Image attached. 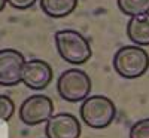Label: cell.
Masks as SVG:
<instances>
[{"label":"cell","mask_w":149,"mask_h":138,"mask_svg":"<svg viewBox=\"0 0 149 138\" xmlns=\"http://www.w3.org/2000/svg\"><path fill=\"white\" fill-rule=\"evenodd\" d=\"M8 3H9L12 8H15V9L24 10V9L31 8V6L36 3V0H8Z\"/></svg>","instance_id":"cell-14"},{"label":"cell","mask_w":149,"mask_h":138,"mask_svg":"<svg viewBox=\"0 0 149 138\" xmlns=\"http://www.w3.org/2000/svg\"><path fill=\"white\" fill-rule=\"evenodd\" d=\"M26 64L24 55L17 49L0 51V86H17L22 82V68Z\"/></svg>","instance_id":"cell-6"},{"label":"cell","mask_w":149,"mask_h":138,"mask_svg":"<svg viewBox=\"0 0 149 138\" xmlns=\"http://www.w3.org/2000/svg\"><path fill=\"white\" fill-rule=\"evenodd\" d=\"M79 0H40V9L51 18H64L76 9Z\"/></svg>","instance_id":"cell-10"},{"label":"cell","mask_w":149,"mask_h":138,"mask_svg":"<svg viewBox=\"0 0 149 138\" xmlns=\"http://www.w3.org/2000/svg\"><path fill=\"white\" fill-rule=\"evenodd\" d=\"M79 115L86 126L93 129H104L115 120L116 107L113 101L104 95H90L82 101Z\"/></svg>","instance_id":"cell-2"},{"label":"cell","mask_w":149,"mask_h":138,"mask_svg":"<svg viewBox=\"0 0 149 138\" xmlns=\"http://www.w3.org/2000/svg\"><path fill=\"white\" fill-rule=\"evenodd\" d=\"M130 138H149V117L137 120L130 128Z\"/></svg>","instance_id":"cell-13"},{"label":"cell","mask_w":149,"mask_h":138,"mask_svg":"<svg viewBox=\"0 0 149 138\" xmlns=\"http://www.w3.org/2000/svg\"><path fill=\"white\" fill-rule=\"evenodd\" d=\"M55 46L60 57L72 66L88 62L93 49L88 39L76 30H60L55 33Z\"/></svg>","instance_id":"cell-1"},{"label":"cell","mask_w":149,"mask_h":138,"mask_svg":"<svg viewBox=\"0 0 149 138\" xmlns=\"http://www.w3.org/2000/svg\"><path fill=\"white\" fill-rule=\"evenodd\" d=\"M128 39L137 46H149V14L131 17L127 24Z\"/></svg>","instance_id":"cell-9"},{"label":"cell","mask_w":149,"mask_h":138,"mask_svg":"<svg viewBox=\"0 0 149 138\" xmlns=\"http://www.w3.org/2000/svg\"><path fill=\"white\" fill-rule=\"evenodd\" d=\"M82 132L81 122L72 113H58L46 122V138H79Z\"/></svg>","instance_id":"cell-8"},{"label":"cell","mask_w":149,"mask_h":138,"mask_svg":"<svg viewBox=\"0 0 149 138\" xmlns=\"http://www.w3.org/2000/svg\"><path fill=\"white\" fill-rule=\"evenodd\" d=\"M52 67L43 59L26 61L22 68V83L31 91H43L52 82Z\"/></svg>","instance_id":"cell-7"},{"label":"cell","mask_w":149,"mask_h":138,"mask_svg":"<svg viewBox=\"0 0 149 138\" xmlns=\"http://www.w3.org/2000/svg\"><path fill=\"white\" fill-rule=\"evenodd\" d=\"M118 8L127 17L149 14V0H118Z\"/></svg>","instance_id":"cell-11"},{"label":"cell","mask_w":149,"mask_h":138,"mask_svg":"<svg viewBox=\"0 0 149 138\" xmlns=\"http://www.w3.org/2000/svg\"><path fill=\"white\" fill-rule=\"evenodd\" d=\"M15 113V103L10 99V97L0 94V120L8 122Z\"/></svg>","instance_id":"cell-12"},{"label":"cell","mask_w":149,"mask_h":138,"mask_svg":"<svg viewBox=\"0 0 149 138\" xmlns=\"http://www.w3.org/2000/svg\"><path fill=\"white\" fill-rule=\"evenodd\" d=\"M18 115L21 122L29 126L46 123L54 116V103L43 94H34L22 101Z\"/></svg>","instance_id":"cell-5"},{"label":"cell","mask_w":149,"mask_h":138,"mask_svg":"<svg viewBox=\"0 0 149 138\" xmlns=\"http://www.w3.org/2000/svg\"><path fill=\"white\" fill-rule=\"evenodd\" d=\"M91 79L81 68H69L60 74L57 80V92L67 103H81L90 97Z\"/></svg>","instance_id":"cell-4"},{"label":"cell","mask_w":149,"mask_h":138,"mask_svg":"<svg viewBox=\"0 0 149 138\" xmlns=\"http://www.w3.org/2000/svg\"><path fill=\"white\" fill-rule=\"evenodd\" d=\"M113 68L124 79L142 77L149 68V54L137 45L122 46L113 57Z\"/></svg>","instance_id":"cell-3"},{"label":"cell","mask_w":149,"mask_h":138,"mask_svg":"<svg viewBox=\"0 0 149 138\" xmlns=\"http://www.w3.org/2000/svg\"><path fill=\"white\" fill-rule=\"evenodd\" d=\"M6 3H8V0H0V12H2V10L5 9Z\"/></svg>","instance_id":"cell-15"}]
</instances>
